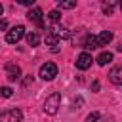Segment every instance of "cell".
<instances>
[{"label": "cell", "mask_w": 122, "mask_h": 122, "mask_svg": "<svg viewBox=\"0 0 122 122\" xmlns=\"http://www.w3.org/2000/svg\"><path fill=\"white\" fill-rule=\"evenodd\" d=\"M59 107H61V95L59 93H51L46 97V101H44V112L46 114H55L59 111Z\"/></svg>", "instance_id": "cell-1"}, {"label": "cell", "mask_w": 122, "mask_h": 122, "mask_svg": "<svg viewBox=\"0 0 122 122\" xmlns=\"http://www.w3.org/2000/svg\"><path fill=\"white\" fill-rule=\"evenodd\" d=\"M38 76H40L42 80H53V78L57 76V65L51 63V61H46V63L40 67Z\"/></svg>", "instance_id": "cell-2"}, {"label": "cell", "mask_w": 122, "mask_h": 122, "mask_svg": "<svg viewBox=\"0 0 122 122\" xmlns=\"http://www.w3.org/2000/svg\"><path fill=\"white\" fill-rule=\"evenodd\" d=\"M23 36H25V27H23V25H15L13 29L8 30V34H6V42H10V44H17Z\"/></svg>", "instance_id": "cell-3"}, {"label": "cell", "mask_w": 122, "mask_h": 122, "mask_svg": "<svg viewBox=\"0 0 122 122\" xmlns=\"http://www.w3.org/2000/svg\"><path fill=\"white\" fill-rule=\"evenodd\" d=\"M21 120H23V114L19 109H8L0 112V122H21Z\"/></svg>", "instance_id": "cell-4"}, {"label": "cell", "mask_w": 122, "mask_h": 122, "mask_svg": "<svg viewBox=\"0 0 122 122\" xmlns=\"http://www.w3.org/2000/svg\"><path fill=\"white\" fill-rule=\"evenodd\" d=\"M4 69H6V76H8L11 82L21 78V69H19V65H15V63H11V61H10V63H6V67H4Z\"/></svg>", "instance_id": "cell-5"}, {"label": "cell", "mask_w": 122, "mask_h": 122, "mask_svg": "<svg viewBox=\"0 0 122 122\" xmlns=\"http://www.w3.org/2000/svg\"><path fill=\"white\" fill-rule=\"evenodd\" d=\"M92 55L88 53V51H82L80 55H78V59H76V69H80V71H86V69H90L92 67Z\"/></svg>", "instance_id": "cell-6"}, {"label": "cell", "mask_w": 122, "mask_h": 122, "mask_svg": "<svg viewBox=\"0 0 122 122\" xmlns=\"http://www.w3.org/2000/svg\"><path fill=\"white\" fill-rule=\"evenodd\" d=\"M27 17H29L32 23H36L38 27H42V25H44V21H42V10H40V8H32V10H29Z\"/></svg>", "instance_id": "cell-7"}, {"label": "cell", "mask_w": 122, "mask_h": 122, "mask_svg": "<svg viewBox=\"0 0 122 122\" xmlns=\"http://www.w3.org/2000/svg\"><path fill=\"white\" fill-rule=\"evenodd\" d=\"M95 40H97V46H107V44L112 40V32H111V30H101V32L95 36Z\"/></svg>", "instance_id": "cell-8"}, {"label": "cell", "mask_w": 122, "mask_h": 122, "mask_svg": "<svg viewBox=\"0 0 122 122\" xmlns=\"http://www.w3.org/2000/svg\"><path fill=\"white\" fill-rule=\"evenodd\" d=\"M109 78H111L112 84L120 86V84H122V67H114V69L109 72Z\"/></svg>", "instance_id": "cell-9"}, {"label": "cell", "mask_w": 122, "mask_h": 122, "mask_svg": "<svg viewBox=\"0 0 122 122\" xmlns=\"http://www.w3.org/2000/svg\"><path fill=\"white\" fill-rule=\"evenodd\" d=\"M95 61H97L101 67H105L107 63H111V61H112V53H111V51H101V53L97 55V59H95Z\"/></svg>", "instance_id": "cell-10"}, {"label": "cell", "mask_w": 122, "mask_h": 122, "mask_svg": "<svg viewBox=\"0 0 122 122\" xmlns=\"http://www.w3.org/2000/svg\"><path fill=\"white\" fill-rule=\"evenodd\" d=\"M84 48H86V50H95V48H99L93 34H88V36L84 38Z\"/></svg>", "instance_id": "cell-11"}, {"label": "cell", "mask_w": 122, "mask_h": 122, "mask_svg": "<svg viewBox=\"0 0 122 122\" xmlns=\"http://www.w3.org/2000/svg\"><path fill=\"white\" fill-rule=\"evenodd\" d=\"M38 42H40V38H38L36 32H29L27 34V44L29 46H38Z\"/></svg>", "instance_id": "cell-12"}, {"label": "cell", "mask_w": 122, "mask_h": 122, "mask_svg": "<svg viewBox=\"0 0 122 122\" xmlns=\"http://www.w3.org/2000/svg\"><path fill=\"white\" fill-rule=\"evenodd\" d=\"M57 42H59V38L50 30V32L46 34V46H57Z\"/></svg>", "instance_id": "cell-13"}, {"label": "cell", "mask_w": 122, "mask_h": 122, "mask_svg": "<svg viewBox=\"0 0 122 122\" xmlns=\"http://www.w3.org/2000/svg\"><path fill=\"white\" fill-rule=\"evenodd\" d=\"M48 19H50L51 23H57V21L61 19V11H59V10H51V11L48 13Z\"/></svg>", "instance_id": "cell-14"}, {"label": "cell", "mask_w": 122, "mask_h": 122, "mask_svg": "<svg viewBox=\"0 0 122 122\" xmlns=\"http://www.w3.org/2000/svg\"><path fill=\"white\" fill-rule=\"evenodd\" d=\"M11 93H13V90L10 88V86H0V97H11Z\"/></svg>", "instance_id": "cell-15"}, {"label": "cell", "mask_w": 122, "mask_h": 122, "mask_svg": "<svg viewBox=\"0 0 122 122\" xmlns=\"http://www.w3.org/2000/svg\"><path fill=\"white\" fill-rule=\"evenodd\" d=\"M76 6V2L74 0H67V2H59V8L61 10H72Z\"/></svg>", "instance_id": "cell-16"}, {"label": "cell", "mask_w": 122, "mask_h": 122, "mask_svg": "<svg viewBox=\"0 0 122 122\" xmlns=\"http://www.w3.org/2000/svg\"><path fill=\"white\" fill-rule=\"evenodd\" d=\"M99 120V114L97 112H92V114H88V118H86V122H97Z\"/></svg>", "instance_id": "cell-17"}, {"label": "cell", "mask_w": 122, "mask_h": 122, "mask_svg": "<svg viewBox=\"0 0 122 122\" xmlns=\"http://www.w3.org/2000/svg\"><path fill=\"white\" fill-rule=\"evenodd\" d=\"M112 10H114V6H112V4H109V6L105 4V6H103V11H105L107 15H111V13H112Z\"/></svg>", "instance_id": "cell-18"}, {"label": "cell", "mask_w": 122, "mask_h": 122, "mask_svg": "<svg viewBox=\"0 0 122 122\" xmlns=\"http://www.w3.org/2000/svg\"><path fill=\"white\" fill-rule=\"evenodd\" d=\"M19 4H23V6H32V0H19Z\"/></svg>", "instance_id": "cell-19"}, {"label": "cell", "mask_w": 122, "mask_h": 122, "mask_svg": "<svg viewBox=\"0 0 122 122\" xmlns=\"http://www.w3.org/2000/svg\"><path fill=\"white\" fill-rule=\"evenodd\" d=\"M6 27H8V23H6V21H4V19H2V21H0V29H2V30H4V29H6Z\"/></svg>", "instance_id": "cell-20"}, {"label": "cell", "mask_w": 122, "mask_h": 122, "mask_svg": "<svg viewBox=\"0 0 122 122\" xmlns=\"http://www.w3.org/2000/svg\"><path fill=\"white\" fill-rule=\"evenodd\" d=\"M97 90H99V82L95 80V82H93V92H97Z\"/></svg>", "instance_id": "cell-21"}, {"label": "cell", "mask_w": 122, "mask_h": 122, "mask_svg": "<svg viewBox=\"0 0 122 122\" xmlns=\"http://www.w3.org/2000/svg\"><path fill=\"white\" fill-rule=\"evenodd\" d=\"M2 11H4V8H2V4H0V15H2Z\"/></svg>", "instance_id": "cell-22"}]
</instances>
